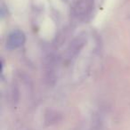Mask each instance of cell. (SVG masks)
Masks as SVG:
<instances>
[{
	"label": "cell",
	"mask_w": 130,
	"mask_h": 130,
	"mask_svg": "<svg viewBox=\"0 0 130 130\" xmlns=\"http://www.w3.org/2000/svg\"><path fill=\"white\" fill-rule=\"evenodd\" d=\"M25 42V35L22 31L16 29L10 33L6 39V47L9 50H13L21 47Z\"/></svg>",
	"instance_id": "1"
}]
</instances>
